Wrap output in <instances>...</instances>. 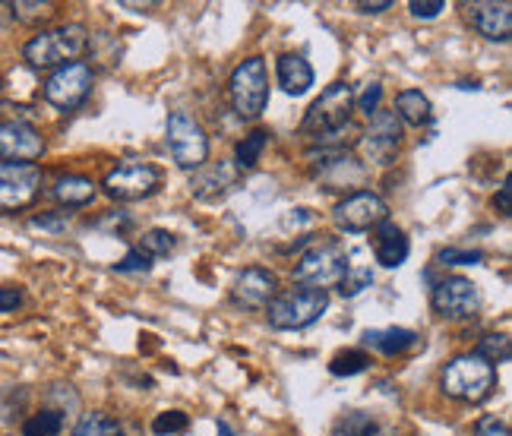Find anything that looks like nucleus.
<instances>
[{
    "mask_svg": "<svg viewBox=\"0 0 512 436\" xmlns=\"http://www.w3.org/2000/svg\"><path fill=\"white\" fill-rule=\"evenodd\" d=\"M351 114H354V89L348 83H329L320 98L313 102L301 117V136L307 140L329 146L336 143L342 130H351Z\"/></svg>",
    "mask_w": 512,
    "mask_h": 436,
    "instance_id": "nucleus-1",
    "label": "nucleus"
},
{
    "mask_svg": "<svg viewBox=\"0 0 512 436\" xmlns=\"http://www.w3.org/2000/svg\"><path fill=\"white\" fill-rule=\"evenodd\" d=\"M89 48V29L83 23H64L54 29H42L23 45V61L32 70H57L73 64Z\"/></svg>",
    "mask_w": 512,
    "mask_h": 436,
    "instance_id": "nucleus-2",
    "label": "nucleus"
},
{
    "mask_svg": "<svg viewBox=\"0 0 512 436\" xmlns=\"http://www.w3.org/2000/svg\"><path fill=\"white\" fill-rule=\"evenodd\" d=\"M440 389L456 402H468V405H478L484 399H490L497 389V367L487 364L484 358H478L475 351L459 354L452 358L440 376Z\"/></svg>",
    "mask_w": 512,
    "mask_h": 436,
    "instance_id": "nucleus-3",
    "label": "nucleus"
},
{
    "mask_svg": "<svg viewBox=\"0 0 512 436\" xmlns=\"http://www.w3.org/2000/svg\"><path fill=\"white\" fill-rule=\"evenodd\" d=\"M329 310V291L320 288H291V291H279L269 301L266 316L269 326L279 332H298L307 329L320 320V316Z\"/></svg>",
    "mask_w": 512,
    "mask_h": 436,
    "instance_id": "nucleus-4",
    "label": "nucleus"
},
{
    "mask_svg": "<svg viewBox=\"0 0 512 436\" xmlns=\"http://www.w3.org/2000/svg\"><path fill=\"white\" fill-rule=\"evenodd\" d=\"M231 105L241 121H260L269 105V67L263 57H247L231 73Z\"/></svg>",
    "mask_w": 512,
    "mask_h": 436,
    "instance_id": "nucleus-5",
    "label": "nucleus"
},
{
    "mask_svg": "<svg viewBox=\"0 0 512 436\" xmlns=\"http://www.w3.org/2000/svg\"><path fill=\"white\" fill-rule=\"evenodd\" d=\"M345 266H348V250L339 241H320L301 256L291 275H294V282H298L301 288L326 291V288L339 285Z\"/></svg>",
    "mask_w": 512,
    "mask_h": 436,
    "instance_id": "nucleus-6",
    "label": "nucleus"
},
{
    "mask_svg": "<svg viewBox=\"0 0 512 436\" xmlns=\"http://www.w3.org/2000/svg\"><path fill=\"white\" fill-rule=\"evenodd\" d=\"M168 149L171 158L177 162V168L184 171H200L209 158V136L203 130V124L196 121L187 111H171L168 114Z\"/></svg>",
    "mask_w": 512,
    "mask_h": 436,
    "instance_id": "nucleus-7",
    "label": "nucleus"
},
{
    "mask_svg": "<svg viewBox=\"0 0 512 436\" xmlns=\"http://www.w3.org/2000/svg\"><path fill=\"white\" fill-rule=\"evenodd\" d=\"M92 86H95L92 67L86 61H73V64L51 70V76L42 86V95H45V102L57 111H76L89 98Z\"/></svg>",
    "mask_w": 512,
    "mask_h": 436,
    "instance_id": "nucleus-8",
    "label": "nucleus"
},
{
    "mask_svg": "<svg viewBox=\"0 0 512 436\" xmlns=\"http://www.w3.org/2000/svg\"><path fill=\"white\" fill-rule=\"evenodd\" d=\"M358 149L364 155V162L377 165V168H389L402 149V121L392 111L380 108L370 117V127L361 133Z\"/></svg>",
    "mask_w": 512,
    "mask_h": 436,
    "instance_id": "nucleus-9",
    "label": "nucleus"
},
{
    "mask_svg": "<svg viewBox=\"0 0 512 436\" xmlns=\"http://www.w3.org/2000/svg\"><path fill=\"white\" fill-rule=\"evenodd\" d=\"M159 187H162V171L155 165H146V162H130V165L114 168L102 181L105 196H111V200H117V203L149 200V196L159 193Z\"/></svg>",
    "mask_w": 512,
    "mask_h": 436,
    "instance_id": "nucleus-10",
    "label": "nucleus"
},
{
    "mask_svg": "<svg viewBox=\"0 0 512 436\" xmlns=\"http://www.w3.org/2000/svg\"><path fill=\"white\" fill-rule=\"evenodd\" d=\"M45 174L29 162H0V212H19L38 200Z\"/></svg>",
    "mask_w": 512,
    "mask_h": 436,
    "instance_id": "nucleus-11",
    "label": "nucleus"
},
{
    "mask_svg": "<svg viewBox=\"0 0 512 436\" xmlns=\"http://www.w3.org/2000/svg\"><path fill=\"white\" fill-rule=\"evenodd\" d=\"M430 304L443 320H471L481 310V291L465 275H446L443 282L433 285Z\"/></svg>",
    "mask_w": 512,
    "mask_h": 436,
    "instance_id": "nucleus-12",
    "label": "nucleus"
},
{
    "mask_svg": "<svg viewBox=\"0 0 512 436\" xmlns=\"http://www.w3.org/2000/svg\"><path fill=\"white\" fill-rule=\"evenodd\" d=\"M386 218H389L386 200L377 193H370V190L351 193V196H345L342 203H336V209H332V222H336L348 234L373 231L380 222H386Z\"/></svg>",
    "mask_w": 512,
    "mask_h": 436,
    "instance_id": "nucleus-13",
    "label": "nucleus"
},
{
    "mask_svg": "<svg viewBox=\"0 0 512 436\" xmlns=\"http://www.w3.org/2000/svg\"><path fill=\"white\" fill-rule=\"evenodd\" d=\"M45 155V136L29 121H4L0 124V158L4 162H29Z\"/></svg>",
    "mask_w": 512,
    "mask_h": 436,
    "instance_id": "nucleus-14",
    "label": "nucleus"
},
{
    "mask_svg": "<svg viewBox=\"0 0 512 436\" xmlns=\"http://www.w3.org/2000/svg\"><path fill=\"white\" fill-rule=\"evenodd\" d=\"M279 294V275L266 266H250L244 269L231 285V297L238 307L247 310H266L272 297Z\"/></svg>",
    "mask_w": 512,
    "mask_h": 436,
    "instance_id": "nucleus-15",
    "label": "nucleus"
},
{
    "mask_svg": "<svg viewBox=\"0 0 512 436\" xmlns=\"http://www.w3.org/2000/svg\"><path fill=\"white\" fill-rule=\"evenodd\" d=\"M465 16L471 29L484 35L487 42H500L506 45L512 35V4L506 0H481V4H465Z\"/></svg>",
    "mask_w": 512,
    "mask_h": 436,
    "instance_id": "nucleus-16",
    "label": "nucleus"
},
{
    "mask_svg": "<svg viewBox=\"0 0 512 436\" xmlns=\"http://www.w3.org/2000/svg\"><path fill=\"white\" fill-rule=\"evenodd\" d=\"M411 253V244L405 231L392 222V218H386V222H380L377 228H373V260H377L380 266L386 269H399Z\"/></svg>",
    "mask_w": 512,
    "mask_h": 436,
    "instance_id": "nucleus-17",
    "label": "nucleus"
},
{
    "mask_svg": "<svg viewBox=\"0 0 512 436\" xmlns=\"http://www.w3.org/2000/svg\"><path fill=\"white\" fill-rule=\"evenodd\" d=\"M231 187H238V168L228 165V162L203 165L193 177V196H196V200H206V203L222 200Z\"/></svg>",
    "mask_w": 512,
    "mask_h": 436,
    "instance_id": "nucleus-18",
    "label": "nucleus"
},
{
    "mask_svg": "<svg viewBox=\"0 0 512 436\" xmlns=\"http://www.w3.org/2000/svg\"><path fill=\"white\" fill-rule=\"evenodd\" d=\"M361 342H364V348L380 351V354H386V358H399V354L411 351L421 342V335L415 329L386 326V329H367Z\"/></svg>",
    "mask_w": 512,
    "mask_h": 436,
    "instance_id": "nucleus-19",
    "label": "nucleus"
},
{
    "mask_svg": "<svg viewBox=\"0 0 512 436\" xmlns=\"http://www.w3.org/2000/svg\"><path fill=\"white\" fill-rule=\"evenodd\" d=\"M275 76H279V86L285 95H304L313 86V67L304 61L301 54H282L279 64H275Z\"/></svg>",
    "mask_w": 512,
    "mask_h": 436,
    "instance_id": "nucleus-20",
    "label": "nucleus"
},
{
    "mask_svg": "<svg viewBox=\"0 0 512 436\" xmlns=\"http://www.w3.org/2000/svg\"><path fill=\"white\" fill-rule=\"evenodd\" d=\"M95 181L86 174H64V177H57L54 187H51V196L61 206L67 209H76V206H89L95 200Z\"/></svg>",
    "mask_w": 512,
    "mask_h": 436,
    "instance_id": "nucleus-21",
    "label": "nucleus"
},
{
    "mask_svg": "<svg viewBox=\"0 0 512 436\" xmlns=\"http://www.w3.org/2000/svg\"><path fill=\"white\" fill-rule=\"evenodd\" d=\"M399 117V121L411 124V127H424L433 121V105L430 98L421 92V89H402L396 95V111H392Z\"/></svg>",
    "mask_w": 512,
    "mask_h": 436,
    "instance_id": "nucleus-22",
    "label": "nucleus"
},
{
    "mask_svg": "<svg viewBox=\"0 0 512 436\" xmlns=\"http://www.w3.org/2000/svg\"><path fill=\"white\" fill-rule=\"evenodd\" d=\"M364 256H367L364 250H348V266L336 285L342 297H358L364 288L373 285V269L370 263H364Z\"/></svg>",
    "mask_w": 512,
    "mask_h": 436,
    "instance_id": "nucleus-23",
    "label": "nucleus"
},
{
    "mask_svg": "<svg viewBox=\"0 0 512 436\" xmlns=\"http://www.w3.org/2000/svg\"><path fill=\"white\" fill-rule=\"evenodd\" d=\"M70 436H127L124 424L108 411H89L80 418V424L73 427Z\"/></svg>",
    "mask_w": 512,
    "mask_h": 436,
    "instance_id": "nucleus-24",
    "label": "nucleus"
},
{
    "mask_svg": "<svg viewBox=\"0 0 512 436\" xmlns=\"http://www.w3.org/2000/svg\"><path fill=\"white\" fill-rule=\"evenodd\" d=\"M269 146V133L266 130H253L247 133L244 140L238 143V149H234V168L238 171H250L260 165V158Z\"/></svg>",
    "mask_w": 512,
    "mask_h": 436,
    "instance_id": "nucleus-25",
    "label": "nucleus"
},
{
    "mask_svg": "<svg viewBox=\"0 0 512 436\" xmlns=\"http://www.w3.org/2000/svg\"><path fill=\"white\" fill-rule=\"evenodd\" d=\"M377 430H380V424H377L373 414H367V411H348V414H342L336 424H332L329 436H377Z\"/></svg>",
    "mask_w": 512,
    "mask_h": 436,
    "instance_id": "nucleus-26",
    "label": "nucleus"
},
{
    "mask_svg": "<svg viewBox=\"0 0 512 436\" xmlns=\"http://www.w3.org/2000/svg\"><path fill=\"white\" fill-rule=\"evenodd\" d=\"M370 367V354L364 348H345L336 358L329 361V373L332 376H358Z\"/></svg>",
    "mask_w": 512,
    "mask_h": 436,
    "instance_id": "nucleus-27",
    "label": "nucleus"
},
{
    "mask_svg": "<svg viewBox=\"0 0 512 436\" xmlns=\"http://www.w3.org/2000/svg\"><path fill=\"white\" fill-rule=\"evenodd\" d=\"M64 430V411L42 408L23 424V436H57Z\"/></svg>",
    "mask_w": 512,
    "mask_h": 436,
    "instance_id": "nucleus-28",
    "label": "nucleus"
},
{
    "mask_svg": "<svg viewBox=\"0 0 512 436\" xmlns=\"http://www.w3.org/2000/svg\"><path fill=\"white\" fill-rule=\"evenodd\" d=\"M136 247H140L146 256H152V260H159V256H168L177 250V234H171L168 228H149V231H143Z\"/></svg>",
    "mask_w": 512,
    "mask_h": 436,
    "instance_id": "nucleus-29",
    "label": "nucleus"
},
{
    "mask_svg": "<svg viewBox=\"0 0 512 436\" xmlns=\"http://www.w3.org/2000/svg\"><path fill=\"white\" fill-rule=\"evenodd\" d=\"M478 358H484L487 364H506L509 361V335L506 332H490L478 342L475 348Z\"/></svg>",
    "mask_w": 512,
    "mask_h": 436,
    "instance_id": "nucleus-30",
    "label": "nucleus"
},
{
    "mask_svg": "<svg viewBox=\"0 0 512 436\" xmlns=\"http://www.w3.org/2000/svg\"><path fill=\"white\" fill-rule=\"evenodd\" d=\"M187 427H190V414L181 411V408L155 414V421H152V433L155 436H174V433H184Z\"/></svg>",
    "mask_w": 512,
    "mask_h": 436,
    "instance_id": "nucleus-31",
    "label": "nucleus"
},
{
    "mask_svg": "<svg viewBox=\"0 0 512 436\" xmlns=\"http://www.w3.org/2000/svg\"><path fill=\"white\" fill-rule=\"evenodd\" d=\"M10 10L19 23H42V19L54 13V4L51 0H16V4H10Z\"/></svg>",
    "mask_w": 512,
    "mask_h": 436,
    "instance_id": "nucleus-32",
    "label": "nucleus"
},
{
    "mask_svg": "<svg viewBox=\"0 0 512 436\" xmlns=\"http://www.w3.org/2000/svg\"><path fill=\"white\" fill-rule=\"evenodd\" d=\"M380 102H383V86L373 79V83H364V89L354 95V111H361L367 117H373L380 111Z\"/></svg>",
    "mask_w": 512,
    "mask_h": 436,
    "instance_id": "nucleus-33",
    "label": "nucleus"
},
{
    "mask_svg": "<svg viewBox=\"0 0 512 436\" xmlns=\"http://www.w3.org/2000/svg\"><path fill=\"white\" fill-rule=\"evenodd\" d=\"M114 272H121V275H143V272H152V256H146L140 247H130L124 260H121V263H114Z\"/></svg>",
    "mask_w": 512,
    "mask_h": 436,
    "instance_id": "nucleus-34",
    "label": "nucleus"
},
{
    "mask_svg": "<svg viewBox=\"0 0 512 436\" xmlns=\"http://www.w3.org/2000/svg\"><path fill=\"white\" fill-rule=\"evenodd\" d=\"M70 222H73V212H67V209H54V212L35 215L29 225H32V228H42V231H51V234H61V231H67Z\"/></svg>",
    "mask_w": 512,
    "mask_h": 436,
    "instance_id": "nucleus-35",
    "label": "nucleus"
},
{
    "mask_svg": "<svg viewBox=\"0 0 512 436\" xmlns=\"http://www.w3.org/2000/svg\"><path fill=\"white\" fill-rule=\"evenodd\" d=\"M443 266H478L484 263V250H465V247H446L440 250Z\"/></svg>",
    "mask_w": 512,
    "mask_h": 436,
    "instance_id": "nucleus-36",
    "label": "nucleus"
},
{
    "mask_svg": "<svg viewBox=\"0 0 512 436\" xmlns=\"http://www.w3.org/2000/svg\"><path fill=\"white\" fill-rule=\"evenodd\" d=\"M443 10H446L443 0H411L408 4V13L415 19H437Z\"/></svg>",
    "mask_w": 512,
    "mask_h": 436,
    "instance_id": "nucleus-37",
    "label": "nucleus"
},
{
    "mask_svg": "<svg viewBox=\"0 0 512 436\" xmlns=\"http://www.w3.org/2000/svg\"><path fill=\"white\" fill-rule=\"evenodd\" d=\"M95 225L102 228V231H124V228H130V225H133V218H130L124 209H108L102 218H98Z\"/></svg>",
    "mask_w": 512,
    "mask_h": 436,
    "instance_id": "nucleus-38",
    "label": "nucleus"
},
{
    "mask_svg": "<svg viewBox=\"0 0 512 436\" xmlns=\"http://www.w3.org/2000/svg\"><path fill=\"white\" fill-rule=\"evenodd\" d=\"M475 436H509V424L497 418V414H484L475 427Z\"/></svg>",
    "mask_w": 512,
    "mask_h": 436,
    "instance_id": "nucleus-39",
    "label": "nucleus"
},
{
    "mask_svg": "<svg viewBox=\"0 0 512 436\" xmlns=\"http://www.w3.org/2000/svg\"><path fill=\"white\" fill-rule=\"evenodd\" d=\"M23 301H26L23 288H16V285H4V288H0V313L19 310V307H23Z\"/></svg>",
    "mask_w": 512,
    "mask_h": 436,
    "instance_id": "nucleus-40",
    "label": "nucleus"
},
{
    "mask_svg": "<svg viewBox=\"0 0 512 436\" xmlns=\"http://www.w3.org/2000/svg\"><path fill=\"white\" fill-rule=\"evenodd\" d=\"M494 203H497L500 215H509V212H512V184H509V181L500 184V193L494 196Z\"/></svg>",
    "mask_w": 512,
    "mask_h": 436,
    "instance_id": "nucleus-41",
    "label": "nucleus"
},
{
    "mask_svg": "<svg viewBox=\"0 0 512 436\" xmlns=\"http://www.w3.org/2000/svg\"><path fill=\"white\" fill-rule=\"evenodd\" d=\"M392 10V0H373V4H358V13H367V16H377V13H386Z\"/></svg>",
    "mask_w": 512,
    "mask_h": 436,
    "instance_id": "nucleus-42",
    "label": "nucleus"
},
{
    "mask_svg": "<svg viewBox=\"0 0 512 436\" xmlns=\"http://www.w3.org/2000/svg\"><path fill=\"white\" fill-rule=\"evenodd\" d=\"M219 436H231V427L225 421H219Z\"/></svg>",
    "mask_w": 512,
    "mask_h": 436,
    "instance_id": "nucleus-43",
    "label": "nucleus"
},
{
    "mask_svg": "<svg viewBox=\"0 0 512 436\" xmlns=\"http://www.w3.org/2000/svg\"><path fill=\"white\" fill-rule=\"evenodd\" d=\"M377 436H399V433H396V430H389V427H380Z\"/></svg>",
    "mask_w": 512,
    "mask_h": 436,
    "instance_id": "nucleus-44",
    "label": "nucleus"
},
{
    "mask_svg": "<svg viewBox=\"0 0 512 436\" xmlns=\"http://www.w3.org/2000/svg\"><path fill=\"white\" fill-rule=\"evenodd\" d=\"M7 436H10V433H7Z\"/></svg>",
    "mask_w": 512,
    "mask_h": 436,
    "instance_id": "nucleus-45",
    "label": "nucleus"
}]
</instances>
